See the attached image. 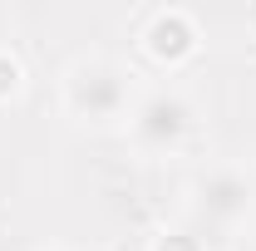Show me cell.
Listing matches in <instances>:
<instances>
[{
    "mask_svg": "<svg viewBox=\"0 0 256 251\" xmlns=\"http://www.w3.org/2000/svg\"><path fill=\"white\" fill-rule=\"evenodd\" d=\"M133 104H138L133 74H128L118 60L89 54V60H74L64 69V114L79 118V124L118 128V124H128Z\"/></svg>",
    "mask_w": 256,
    "mask_h": 251,
    "instance_id": "cell-1",
    "label": "cell"
},
{
    "mask_svg": "<svg viewBox=\"0 0 256 251\" xmlns=\"http://www.w3.org/2000/svg\"><path fill=\"white\" fill-rule=\"evenodd\" d=\"M252 212H256V182L236 168V162L202 168V172L188 182V222L202 226L207 236L236 232Z\"/></svg>",
    "mask_w": 256,
    "mask_h": 251,
    "instance_id": "cell-2",
    "label": "cell"
},
{
    "mask_svg": "<svg viewBox=\"0 0 256 251\" xmlns=\"http://www.w3.org/2000/svg\"><path fill=\"white\" fill-rule=\"evenodd\" d=\"M197 128V108L182 89H148L138 94L133 114H128V133L143 153H178Z\"/></svg>",
    "mask_w": 256,
    "mask_h": 251,
    "instance_id": "cell-3",
    "label": "cell"
},
{
    "mask_svg": "<svg viewBox=\"0 0 256 251\" xmlns=\"http://www.w3.org/2000/svg\"><path fill=\"white\" fill-rule=\"evenodd\" d=\"M148 54L162 64H182L197 50V25H192L182 10H158L153 15V25H148Z\"/></svg>",
    "mask_w": 256,
    "mask_h": 251,
    "instance_id": "cell-4",
    "label": "cell"
},
{
    "mask_svg": "<svg viewBox=\"0 0 256 251\" xmlns=\"http://www.w3.org/2000/svg\"><path fill=\"white\" fill-rule=\"evenodd\" d=\"M153 251H207V232L202 226H172V232H158L153 236Z\"/></svg>",
    "mask_w": 256,
    "mask_h": 251,
    "instance_id": "cell-5",
    "label": "cell"
},
{
    "mask_svg": "<svg viewBox=\"0 0 256 251\" xmlns=\"http://www.w3.org/2000/svg\"><path fill=\"white\" fill-rule=\"evenodd\" d=\"M20 84H25V69H20V60H15L10 50H0V104L20 94Z\"/></svg>",
    "mask_w": 256,
    "mask_h": 251,
    "instance_id": "cell-6",
    "label": "cell"
},
{
    "mask_svg": "<svg viewBox=\"0 0 256 251\" xmlns=\"http://www.w3.org/2000/svg\"><path fill=\"white\" fill-rule=\"evenodd\" d=\"M50 251H64V246H50Z\"/></svg>",
    "mask_w": 256,
    "mask_h": 251,
    "instance_id": "cell-7",
    "label": "cell"
}]
</instances>
